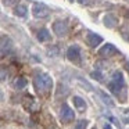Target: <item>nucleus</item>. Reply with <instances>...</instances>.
<instances>
[{"mask_svg":"<svg viewBox=\"0 0 129 129\" xmlns=\"http://www.w3.org/2000/svg\"><path fill=\"white\" fill-rule=\"evenodd\" d=\"M34 83H35V89L40 94H47L53 87V78L47 72H39L35 76Z\"/></svg>","mask_w":129,"mask_h":129,"instance_id":"1","label":"nucleus"},{"mask_svg":"<svg viewBox=\"0 0 129 129\" xmlns=\"http://www.w3.org/2000/svg\"><path fill=\"white\" fill-rule=\"evenodd\" d=\"M108 90L115 96H119L122 92H125V79L121 71H115L111 76V81L107 85Z\"/></svg>","mask_w":129,"mask_h":129,"instance_id":"2","label":"nucleus"},{"mask_svg":"<svg viewBox=\"0 0 129 129\" xmlns=\"http://www.w3.org/2000/svg\"><path fill=\"white\" fill-rule=\"evenodd\" d=\"M32 14H34L35 18H46L50 14V10L43 3H35L34 7H32Z\"/></svg>","mask_w":129,"mask_h":129,"instance_id":"3","label":"nucleus"},{"mask_svg":"<svg viewBox=\"0 0 129 129\" xmlns=\"http://www.w3.org/2000/svg\"><path fill=\"white\" fill-rule=\"evenodd\" d=\"M74 118H75V112H74V110L71 108L68 104H62L61 110H60V119H61L62 122L68 123V122H72Z\"/></svg>","mask_w":129,"mask_h":129,"instance_id":"4","label":"nucleus"},{"mask_svg":"<svg viewBox=\"0 0 129 129\" xmlns=\"http://www.w3.org/2000/svg\"><path fill=\"white\" fill-rule=\"evenodd\" d=\"M67 58L72 62H79L81 61V47L78 45H72L67 50Z\"/></svg>","mask_w":129,"mask_h":129,"instance_id":"5","label":"nucleus"},{"mask_svg":"<svg viewBox=\"0 0 129 129\" xmlns=\"http://www.w3.org/2000/svg\"><path fill=\"white\" fill-rule=\"evenodd\" d=\"M53 31L57 36L62 38L68 34L70 28H68V24L65 22V21H56V22L53 24Z\"/></svg>","mask_w":129,"mask_h":129,"instance_id":"6","label":"nucleus"},{"mask_svg":"<svg viewBox=\"0 0 129 129\" xmlns=\"http://www.w3.org/2000/svg\"><path fill=\"white\" fill-rule=\"evenodd\" d=\"M115 54H119V50H118L114 45H111V43L104 45L103 47L99 50V56H103V57H112V56H115Z\"/></svg>","mask_w":129,"mask_h":129,"instance_id":"7","label":"nucleus"},{"mask_svg":"<svg viewBox=\"0 0 129 129\" xmlns=\"http://www.w3.org/2000/svg\"><path fill=\"white\" fill-rule=\"evenodd\" d=\"M13 49V42L10 38L2 36L0 38V54H7L10 53Z\"/></svg>","mask_w":129,"mask_h":129,"instance_id":"8","label":"nucleus"},{"mask_svg":"<svg viewBox=\"0 0 129 129\" xmlns=\"http://www.w3.org/2000/svg\"><path fill=\"white\" fill-rule=\"evenodd\" d=\"M86 42H87V45H89L90 47H96V46H99L101 42H103V38H101L100 35H97V34H87Z\"/></svg>","mask_w":129,"mask_h":129,"instance_id":"9","label":"nucleus"},{"mask_svg":"<svg viewBox=\"0 0 129 129\" xmlns=\"http://www.w3.org/2000/svg\"><path fill=\"white\" fill-rule=\"evenodd\" d=\"M72 101H74V106H75V108L78 110L79 112H83L86 111V101L83 100L82 97H79V96H74L72 97Z\"/></svg>","mask_w":129,"mask_h":129,"instance_id":"10","label":"nucleus"},{"mask_svg":"<svg viewBox=\"0 0 129 129\" xmlns=\"http://www.w3.org/2000/svg\"><path fill=\"white\" fill-rule=\"evenodd\" d=\"M36 38H38L39 42H49V40L51 39V35H50V32H49L46 28H43V29H40V31L38 32Z\"/></svg>","mask_w":129,"mask_h":129,"instance_id":"11","label":"nucleus"},{"mask_svg":"<svg viewBox=\"0 0 129 129\" xmlns=\"http://www.w3.org/2000/svg\"><path fill=\"white\" fill-rule=\"evenodd\" d=\"M26 85H28V81H26V78H24V76H18V78H15L14 83H13V86L15 87V89L21 90V89H25Z\"/></svg>","mask_w":129,"mask_h":129,"instance_id":"12","label":"nucleus"},{"mask_svg":"<svg viewBox=\"0 0 129 129\" xmlns=\"http://www.w3.org/2000/svg\"><path fill=\"white\" fill-rule=\"evenodd\" d=\"M26 11H28V10H26V7L24 6V4H18V6L14 9V14L18 15V17H25Z\"/></svg>","mask_w":129,"mask_h":129,"instance_id":"13","label":"nucleus"},{"mask_svg":"<svg viewBox=\"0 0 129 129\" xmlns=\"http://www.w3.org/2000/svg\"><path fill=\"white\" fill-rule=\"evenodd\" d=\"M99 96H100V97L103 99V101L107 104V106H110V107H112V106H114V101L111 100V97H110V96H107L104 92H101V90H99Z\"/></svg>","mask_w":129,"mask_h":129,"instance_id":"14","label":"nucleus"},{"mask_svg":"<svg viewBox=\"0 0 129 129\" xmlns=\"http://www.w3.org/2000/svg\"><path fill=\"white\" fill-rule=\"evenodd\" d=\"M115 22H117V20H115L112 15H107V17L104 18V24H106L107 28H114V26H115Z\"/></svg>","mask_w":129,"mask_h":129,"instance_id":"15","label":"nucleus"},{"mask_svg":"<svg viewBox=\"0 0 129 129\" xmlns=\"http://www.w3.org/2000/svg\"><path fill=\"white\" fill-rule=\"evenodd\" d=\"M9 76H10L9 70L4 67H0V82H6L9 79Z\"/></svg>","mask_w":129,"mask_h":129,"instance_id":"16","label":"nucleus"},{"mask_svg":"<svg viewBox=\"0 0 129 129\" xmlns=\"http://www.w3.org/2000/svg\"><path fill=\"white\" fill-rule=\"evenodd\" d=\"M86 126H87V121L86 119H81V121L76 122V125L74 126V129H86Z\"/></svg>","mask_w":129,"mask_h":129,"instance_id":"17","label":"nucleus"},{"mask_svg":"<svg viewBox=\"0 0 129 129\" xmlns=\"http://www.w3.org/2000/svg\"><path fill=\"white\" fill-rule=\"evenodd\" d=\"M121 118H122L123 123H129V110H123L121 112Z\"/></svg>","mask_w":129,"mask_h":129,"instance_id":"18","label":"nucleus"},{"mask_svg":"<svg viewBox=\"0 0 129 129\" xmlns=\"http://www.w3.org/2000/svg\"><path fill=\"white\" fill-rule=\"evenodd\" d=\"M90 76L94 78V79H97L99 82H103V75H101L100 71H94V72H92V74H90Z\"/></svg>","mask_w":129,"mask_h":129,"instance_id":"19","label":"nucleus"},{"mask_svg":"<svg viewBox=\"0 0 129 129\" xmlns=\"http://www.w3.org/2000/svg\"><path fill=\"white\" fill-rule=\"evenodd\" d=\"M94 67H96V71H100V70H103V68L108 67V65H107L106 61H97V62L94 64Z\"/></svg>","mask_w":129,"mask_h":129,"instance_id":"20","label":"nucleus"},{"mask_svg":"<svg viewBox=\"0 0 129 129\" xmlns=\"http://www.w3.org/2000/svg\"><path fill=\"white\" fill-rule=\"evenodd\" d=\"M17 0H3V3H4V6H13V4L15 3Z\"/></svg>","mask_w":129,"mask_h":129,"instance_id":"21","label":"nucleus"},{"mask_svg":"<svg viewBox=\"0 0 129 129\" xmlns=\"http://www.w3.org/2000/svg\"><path fill=\"white\" fill-rule=\"evenodd\" d=\"M4 100V93H3V90L0 89V101H3Z\"/></svg>","mask_w":129,"mask_h":129,"instance_id":"22","label":"nucleus"},{"mask_svg":"<svg viewBox=\"0 0 129 129\" xmlns=\"http://www.w3.org/2000/svg\"><path fill=\"white\" fill-rule=\"evenodd\" d=\"M104 129H112V128H111V125H110V123H106V125H104Z\"/></svg>","mask_w":129,"mask_h":129,"instance_id":"23","label":"nucleus"},{"mask_svg":"<svg viewBox=\"0 0 129 129\" xmlns=\"http://www.w3.org/2000/svg\"><path fill=\"white\" fill-rule=\"evenodd\" d=\"M94 129H96V128H94Z\"/></svg>","mask_w":129,"mask_h":129,"instance_id":"24","label":"nucleus"}]
</instances>
